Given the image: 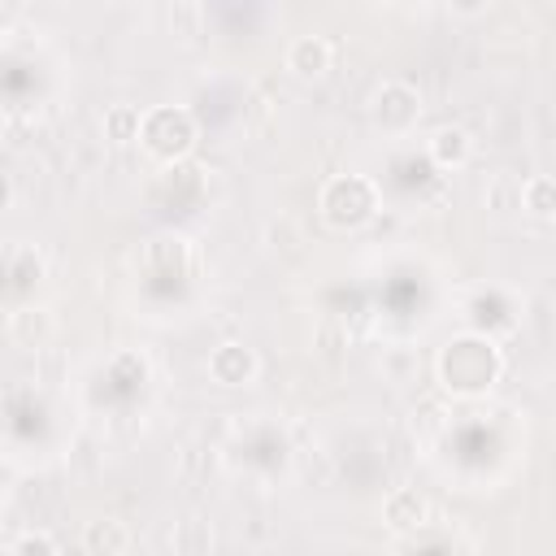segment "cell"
Masks as SVG:
<instances>
[{
	"mask_svg": "<svg viewBox=\"0 0 556 556\" xmlns=\"http://www.w3.org/2000/svg\"><path fill=\"white\" fill-rule=\"evenodd\" d=\"M434 374L452 395H486L504 374V352L486 334H452L434 361Z\"/></svg>",
	"mask_w": 556,
	"mask_h": 556,
	"instance_id": "6da1fadb",
	"label": "cell"
},
{
	"mask_svg": "<svg viewBox=\"0 0 556 556\" xmlns=\"http://www.w3.org/2000/svg\"><path fill=\"white\" fill-rule=\"evenodd\" d=\"M317 213L330 230H361L378 217V187L365 174H334L317 191Z\"/></svg>",
	"mask_w": 556,
	"mask_h": 556,
	"instance_id": "7a4b0ae2",
	"label": "cell"
},
{
	"mask_svg": "<svg viewBox=\"0 0 556 556\" xmlns=\"http://www.w3.org/2000/svg\"><path fill=\"white\" fill-rule=\"evenodd\" d=\"M195 139H200V126H195L191 109H182V104H156V109H148L143 122H139V143H143V152L156 156V161H165V165L187 161L191 148H195Z\"/></svg>",
	"mask_w": 556,
	"mask_h": 556,
	"instance_id": "3957f363",
	"label": "cell"
},
{
	"mask_svg": "<svg viewBox=\"0 0 556 556\" xmlns=\"http://www.w3.org/2000/svg\"><path fill=\"white\" fill-rule=\"evenodd\" d=\"M369 122L382 135H408L421 122V91L404 78H382L369 91Z\"/></svg>",
	"mask_w": 556,
	"mask_h": 556,
	"instance_id": "277c9868",
	"label": "cell"
},
{
	"mask_svg": "<svg viewBox=\"0 0 556 556\" xmlns=\"http://www.w3.org/2000/svg\"><path fill=\"white\" fill-rule=\"evenodd\" d=\"M256 374H261V361H256V352H252L248 343H239V339H226V343H217V348L208 352V378H213L217 387H252Z\"/></svg>",
	"mask_w": 556,
	"mask_h": 556,
	"instance_id": "5b68a950",
	"label": "cell"
},
{
	"mask_svg": "<svg viewBox=\"0 0 556 556\" xmlns=\"http://www.w3.org/2000/svg\"><path fill=\"white\" fill-rule=\"evenodd\" d=\"M56 334V317L48 304H22L9 313V343L22 352H43Z\"/></svg>",
	"mask_w": 556,
	"mask_h": 556,
	"instance_id": "8992f818",
	"label": "cell"
},
{
	"mask_svg": "<svg viewBox=\"0 0 556 556\" xmlns=\"http://www.w3.org/2000/svg\"><path fill=\"white\" fill-rule=\"evenodd\" d=\"M382 521L395 534H417L430 521V500L421 491H413V486H400V491H391L382 500Z\"/></svg>",
	"mask_w": 556,
	"mask_h": 556,
	"instance_id": "52a82bcc",
	"label": "cell"
},
{
	"mask_svg": "<svg viewBox=\"0 0 556 556\" xmlns=\"http://www.w3.org/2000/svg\"><path fill=\"white\" fill-rule=\"evenodd\" d=\"M334 65V43L326 35H300L287 43V70L295 78H321Z\"/></svg>",
	"mask_w": 556,
	"mask_h": 556,
	"instance_id": "ba28073f",
	"label": "cell"
},
{
	"mask_svg": "<svg viewBox=\"0 0 556 556\" xmlns=\"http://www.w3.org/2000/svg\"><path fill=\"white\" fill-rule=\"evenodd\" d=\"M426 152L439 169H465L473 161V135L465 126H439L430 139H426Z\"/></svg>",
	"mask_w": 556,
	"mask_h": 556,
	"instance_id": "9c48e42d",
	"label": "cell"
},
{
	"mask_svg": "<svg viewBox=\"0 0 556 556\" xmlns=\"http://www.w3.org/2000/svg\"><path fill=\"white\" fill-rule=\"evenodd\" d=\"M130 547V526L122 517H91L83 526V552L87 556H126Z\"/></svg>",
	"mask_w": 556,
	"mask_h": 556,
	"instance_id": "30bf717a",
	"label": "cell"
},
{
	"mask_svg": "<svg viewBox=\"0 0 556 556\" xmlns=\"http://www.w3.org/2000/svg\"><path fill=\"white\" fill-rule=\"evenodd\" d=\"M169 547H174V556H213V526L200 513H187L174 521Z\"/></svg>",
	"mask_w": 556,
	"mask_h": 556,
	"instance_id": "8fae6325",
	"label": "cell"
},
{
	"mask_svg": "<svg viewBox=\"0 0 556 556\" xmlns=\"http://www.w3.org/2000/svg\"><path fill=\"white\" fill-rule=\"evenodd\" d=\"M139 122H143V113L135 104H109L104 109V139L117 148L139 143Z\"/></svg>",
	"mask_w": 556,
	"mask_h": 556,
	"instance_id": "7c38bea8",
	"label": "cell"
},
{
	"mask_svg": "<svg viewBox=\"0 0 556 556\" xmlns=\"http://www.w3.org/2000/svg\"><path fill=\"white\" fill-rule=\"evenodd\" d=\"M521 208L534 222H552L556 217V182L547 174H534L530 182H521Z\"/></svg>",
	"mask_w": 556,
	"mask_h": 556,
	"instance_id": "4fadbf2b",
	"label": "cell"
},
{
	"mask_svg": "<svg viewBox=\"0 0 556 556\" xmlns=\"http://www.w3.org/2000/svg\"><path fill=\"white\" fill-rule=\"evenodd\" d=\"M486 208H495V213L521 208V182H517L513 174H495V178L486 182Z\"/></svg>",
	"mask_w": 556,
	"mask_h": 556,
	"instance_id": "5bb4252c",
	"label": "cell"
},
{
	"mask_svg": "<svg viewBox=\"0 0 556 556\" xmlns=\"http://www.w3.org/2000/svg\"><path fill=\"white\" fill-rule=\"evenodd\" d=\"M9 556H61V547H56V539L48 530H26V534L13 539Z\"/></svg>",
	"mask_w": 556,
	"mask_h": 556,
	"instance_id": "9a60e30c",
	"label": "cell"
},
{
	"mask_svg": "<svg viewBox=\"0 0 556 556\" xmlns=\"http://www.w3.org/2000/svg\"><path fill=\"white\" fill-rule=\"evenodd\" d=\"M265 243H269L274 252H300V226H295L291 217H274V222L265 226Z\"/></svg>",
	"mask_w": 556,
	"mask_h": 556,
	"instance_id": "2e32d148",
	"label": "cell"
},
{
	"mask_svg": "<svg viewBox=\"0 0 556 556\" xmlns=\"http://www.w3.org/2000/svg\"><path fill=\"white\" fill-rule=\"evenodd\" d=\"M200 17H204V9L200 4H174V9H165V22H169V30L174 35H195V26H200Z\"/></svg>",
	"mask_w": 556,
	"mask_h": 556,
	"instance_id": "e0dca14e",
	"label": "cell"
},
{
	"mask_svg": "<svg viewBox=\"0 0 556 556\" xmlns=\"http://www.w3.org/2000/svg\"><path fill=\"white\" fill-rule=\"evenodd\" d=\"M13 195H17V187H13V178H9L4 169H0V213H4L9 204H13Z\"/></svg>",
	"mask_w": 556,
	"mask_h": 556,
	"instance_id": "ac0fdd59",
	"label": "cell"
}]
</instances>
